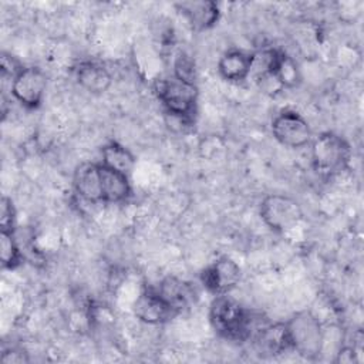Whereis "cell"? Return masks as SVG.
<instances>
[{"label": "cell", "instance_id": "277c9868", "mask_svg": "<svg viewBox=\"0 0 364 364\" xmlns=\"http://www.w3.org/2000/svg\"><path fill=\"white\" fill-rule=\"evenodd\" d=\"M284 323L290 350L306 360H318L324 348V330L317 316L310 310H301L294 313Z\"/></svg>", "mask_w": 364, "mask_h": 364}, {"label": "cell", "instance_id": "8992f818", "mask_svg": "<svg viewBox=\"0 0 364 364\" xmlns=\"http://www.w3.org/2000/svg\"><path fill=\"white\" fill-rule=\"evenodd\" d=\"M273 138L287 148H303L310 145L313 131L309 121L294 109H283L274 115L270 124Z\"/></svg>", "mask_w": 364, "mask_h": 364}, {"label": "cell", "instance_id": "30bf717a", "mask_svg": "<svg viewBox=\"0 0 364 364\" xmlns=\"http://www.w3.org/2000/svg\"><path fill=\"white\" fill-rule=\"evenodd\" d=\"M255 354L260 358H274L290 350L289 334L284 321L259 327L250 337Z\"/></svg>", "mask_w": 364, "mask_h": 364}, {"label": "cell", "instance_id": "7c38bea8", "mask_svg": "<svg viewBox=\"0 0 364 364\" xmlns=\"http://www.w3.org/2000/svg\"><path fill=\"white\" fill-rule=\"evenodd\" d=\"M75 195L88 203H102L100 162H85L75 168L73 176Z\"/></svg>", "mask_w": 364, "mask_h": 364}, {"label": "cell", "instance_id": "d6986e66", "mask_svg": "<svg viewBox=\"0 0 364 364\" xmlns=\"http://www.w3.org/2000/svg\"><path fill=\"white\" fill-rule=\"evenodd\" d=\"M156 289L179 311L182 310V307L186 304L189 299L188 286L175 277L164 279Z\"/></svg>", "mask_w": 364, "mask_h": 364}, {"label": "cell", "instance_id": "8fae6325", "mask_svg": "<svg viewBox=\"0 0 364 364\" xmlns=\"http://www.w3.org/2000/svg\"><path fill=\"white\" fill-rule=\"evenodd\" d=\"M175 9L196 31H205L215 27L220 18V9L216 1L189 0L175 3Z\"/></svg>", "mask_w": 364, "mask_h": 364}, {"label": "cell", "instance_id": "e0dca14e", "mask_svg": "<svg viewBox=\"0 0 364 364\" xmlns=\"http://www.w3.org/2000/svg\"><path fill=\"white\" fill-rule=\"evenodd\" d=\"M102 165L115 169L118 172L129 175L135 166L134 154L122 144L117 141H109L101 148V161Z\"/></svg>", "mask_w": 364, "mask_h": 364}, {"label": "cell", "instance_id": "44dd1931", "mask_svg": "<svg viewBox=\"0 0 364 364\" xmlns=\"http://www.w3.org/2000/svg\"><path fill=\"white\" fill-rule=\"evenodd\" d=\"M16 206L9 196H3L0 202V230L16 232Z\"/></svg>", "mask_w": 364, "mask_h": 364}, {"label": "cell", "instance_id": "5b68a950", "mask_svg": "<svg viewBox=\"0 0 364 364\" xmlns=\"http://www.w3.org/2000/svg\"><path fill=\"white\" fill-rule=\"evenodd\" d=\"M259 215L263 223L276 233H286L294 229L304 216L299 200L286 193L266 195L260 200Z\"/></svg>", "mask_w": 364, "mask_h": 364}, {"label": "cell", "instance_id": "4fadbf2b", "mask_svg": "<svg viewBox=\"0 0 364 364\" xmlns=\"http://www.w3.org/2000/svg\"><path fill=\"white\" fill-rule=\"evenodd\" d=\"M74 74L77 84L82 90L94 95L104 94L109 90L112 84V75L108 68L97 61H81L80 64H77Z\"/></svg>", "mask_w": 364, "mask_h": 364}, {"label": "cell", "instance_id": "6da1fadb", "mask_svg": "<svg viewBox=\"0 0 364 364\" xmlns=\"http://www.w3.org/2000/svg\"><path fill=\"white\" fill-rule=\"evenodd\" d=\"M253 321L252 313L228 294L215 296L210 303L209 323L213 331L228 341H247L255 333Z\"/></svg>", "mask_w": 364, "mask_h": 364}, {"label": "cell", "instance_id": "9c48e42d", "mask_svg": "<svg viewBox=\"0 0 364 364\" xmlns=\"http://www.w3.org/2000/svg\"><path fill=\"white\" fill-rule=\"evenodd\" d=\"M134 314L142 323L158 326L172 320L179 310L175 309L156 287H145L134 301Z\"/></svg>", "mask_w": 364, "mask_h": 364}, {"label": "cell", "instance_id": "7402d4cb", "mask_svg": "<svg viewBox=\"0 0 364 364\" xmlns=\"http://www.w3.org/2000/svg\"><path fill=\"white\" fill-rule=\"evenodd\" d=\"M1 361L6 364H20V363H27L28 357L23 350L10 347L7 350H3Z\"/></svg>", "mask_w": 364, "mask_h": 364}, {"label": "cell", "instance_id": "5bb4252c", "mask_svg": "<svg viewBox=\"0 0 364 364\" xmlns=\"http://www.w3.org/2000/svg\"><path fill=\"white\" fill-rule=\"evenodd\" d=\"M253 53L239 48L225 51L218 61L219 75L229 82H243L252 74Z\"/></svg>", "mask_w": 364, "mask_h": 364}, {"label": "cell", "instance_id": "ac0fdd59", "mask_svg": "<svg viewBox=\"0 0 364 364\" xmlns=\"http://www.w3.org/2000/svg\"><path fill=\"white\" fill-rule=\"evenodd\" d=\"M0 260L6 270H14L23 263V253L16 239V232L0 230Z\"/></svg>", "mask_w": 364, "mask_h": 364}, {"label": "cell", "instance_id": "ffe728a7", "mask_svg": "<svg viewBox=\"0 0 364 364\" xmlns=\"http://www.w3.org/2000/svg\"><path fill=\"white\" fill-rule=\"evenodd\" d=\"M173 75L196 84V64L191 54L179 51L173 60Z\"/></svg>", "mask_w": 364, "mask_h": 364}, {"label": "cell", "instance_id": "52a82bcc", "mask_svg": "<svg viewBox=\"0 0 364 364\" xmlns=\"http://www.w3.org/2000/svg\"><path fill=\"white\" fill-rule=\"evenodd\" d=\"M47 90L46 73L36 67H21L11 78L10 91L13 98L27 109H36L41 105Z\"/></svg>", "mask_w": 364, "mask_h": 364}, {"label": "cell", "instance_id": "9a60e30c", "mask_svg": "<svg viewBox=\"0 0 364 364\" xmlns=\"http://www.w3.org/2000/svg\"><path fill=\"white\" fill-rule=\"evenodd\" d=\"M102 203H124L132 195L129 175L111 169L100 162Z\"/></svg>", "mask_w": 364, "mask_h": 364}, {"label": "cell", "instance_id": "3957f363", "mask_svg": "<svg viewBox=\"0 0 364 364\" xmlns=\"http://www.w3.org/2000/svg\"><path fill=\"white\" fill-rule=\"evenodd\" d=\"M310 156L311 166L317 175L333 178L348 168L353 152L346 138L333 131H324L313 136Z\"/></svg>", "mask_w": 364, "mask_h": 364}, {"label": "cell", "instance_id": "2e32d148", "mask_svg": "<svg viewBox=\"0 0 364 364\" xmlns=\"http://www.w3.org/2000/svg\"><path fill=\"white\" fill-rule=\"evenodd\" d=\"M269 74L274 77L282 90H293L301 82V73L296 60L277 48H274Z\"/></svg>", "mask_w": 364, "mask_h": 364}, {"label": "cell", "instance_id": "7a4b0ae2", "mask_svg": "<svg viewBox=\"0 0 364 364\" xmlns=\"http://www.w3.org/2000/svg\"><path fill=\"white\" fill-rule=\"evenodd\" d=\"M154 91L168 115L185 125H191L195 121L199 98L198 85L195 82L171 74L156 80Z\"/></svg>", "mask_w": 364, "mask_h": 364}, {"label": "cell", "instance_id": "ba28073f", "mask_svg": "<svg viewBox=\"0 0 364 364\" xmlns=\"http://www.w3.org/2000/svg\"><path fill=\"white\" fill-rule=\"evenodd\" d=\"M242 270L229 256H222L208 264L200 273L202 286L213 296L229 294L240 282Z\"/></svg>", "mask_w": 364, "mask_h": 364}]
</instances>
